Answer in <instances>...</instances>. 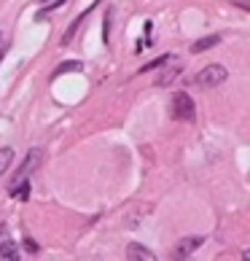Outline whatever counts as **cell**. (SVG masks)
<instances>
[{
	"mask_svg": "<svg viewBox=\"0 0 250 261\" xmlns=\"http://www.w3.org/2000/svg\"><path fill=\"white\" fill-rule=\"evenodd\" d=\"M202 243H205V237H183L172 250V258H188Z\"/></svg>",
	"mask_w": 250,
	"mask_h": 261,
	"instance_id": "4",
	"label": "cell"
},
{
	"mask_svg": "<svg viewBox=\"0 0 250 261\" xmlns=\"http://www.w3.org/2000/svg\"><path fill=\"white\" fill-rule=\"evenodd\" d=\"M226 67L224 65H207L205 70H199L197 73V84L199 86H218V84H224L226 81Z\"/></svg>",
	"mask_w": 250,
	"mask_h": 261,
	"instance_id": "2",
	"label": "cell"
},
{
	"mask_svg": "<svg viewBox=\"0 0 250 261\" xmlns=\"http://www.w3.org/2000/svg\"><path fill=\"white\" fill-rule=\"evenodd\" d=\"M220 43V35H207V38H199L197 43H191V54H202L207 49H213V46Z\"/></svg>",
	"mask_w": 250,
	"mask_h": 261,
	"instance_id": "6",
	"label": "cell"
},
{
	"mask_svg": "<svg viewBox=\"0 0 250 261\" xmlns=\"http://www.w3.org/2000/svg\"><path fill=\"white\" fill-rule=\"evenodd\" d=\"M19 258V248L14 240H3L0 243V261H16Z\"/></svg>",
	"mask_w": 250,
	"mask_h": 261,
	"instance_id": "7",
	"label": "cell"
},
{
	"mask_svg": "<svg viewBox=\"0 0 250 261\" xmlns=\"http://www.w3.org/2000/svg\"><path fill=\"white\" fill-rule=\"evenodd\" d=\"M3 54H6V43H3V41H0V57H3Z\"/></svg>",
	"mask_w": 250,
	"mask_h": 261,
	"instance_id": "14",
	"label": "cell"
},
{
	"mask_svg": "<svg viewBox=\"0 0 250 261\" xmlns=\"http://www.w3.org/2000/svg\"><path fill=\"white\" fill-rule=\"evenodd\" d=\"M170 60H175V57H172V54H164V57H159V60H153L151 65H146V67H143V73H148V70H153V67H161V65H167Z\"/></svg>",
	"mask_w": 250,
	"mask_h": 261,
	"instance_id": "11",
	"label": "cell"
},
{
	"mask_svg": "<svg viewBox=\"0 0 250 261\" xmlns=\"http://www.w3.org/2000/svg\"><path fill=\"white\" fill-rule=\"evenodd\" d=\"M11 162H14V148H0V175L8 170Z\"/></svg>",
	"mask_w": 250,
	"mask_h": 261,
	"instance_id": "9",
	"label": "cell"
},
{
	"mask_svg": "<svg viewBox=\"0 0 250 261\" xmlns=\"http://www.w3.org/2000/svg\"><path fill=\"white\" fill-rule=\"evenodd\" d=\"M127 258H129V261H153L156 256H153V250H151V248L132 243V245H127Z\"/></svg>",
	"mask_w": 250,
	"mask_h": 261,
	"instance_id": "5",
	"label": "cell"
},
{
	"mask_svg": "<svg viewBox=\"0 0 250 261\" xmlns=\"http://www.w3.org/2000/svg\"><path fill=\"white\" fill-rule=\"evenodd\" d=\"M0 41H3V33H0Z\"/></svg>",
	"mask_w": 250,
	"mask_h": 261,
	"instance_id": "15",
	"label": "cell"
},
{
	"mask_svg": "<svg viewBox=\"0 0 250 261\" xmlns=\"http://www.w3.org/2000/svg\"><path fill=\"white\" fill-rule=\"evenodd\" d=\"M41 162H43V148H30V153H27V159L22 162V167L16 170V175H14V180H11V186H14V183H19L22 178H27V175H30V172H33V170H35Z\"/></svg>",
	"mask_w": 250,
	"mask_h": 261,
	"instance_id": "3",
	"label": "cell"
},
{
	"mask_svg": "<svg viewBox=\"0 0 250 261\" xmlns=\"http://www.w3.org/2000/svg\"><path fill=\"white\" fill-rule=\"evenodd\" d=\"M194 116H197L194 100H191L186 92L172 94V119L175 121H194Z\"/></svg>",
	"mask_w": 250,
	"mask_h": 261,
	"instance_id": "1",
	"label": "cell"
},
{
	"mask_svg": "<svg viewBox=\"0 0 250 261\" xmlns=\"http://www.w3.org/2000/svg\"><path fill=\"white\" fill-rule=\"evenodd\" d=\"M178 73H180V67H178V65H172V67H170L167 73H161V75H159V81H156V86H167V84H172V79H175Z\"/></svg>",
	"mask_w": 250,
	"mask_h": 261,
	"instance_id": "10",
	"label": "cell"
},
{
	"mask_svg": "<svg viewBox=\"0 0 250 261\" xmlns=\"http://www.w3.org/2000/svg\"><path fill=\"white\" fill-rule=\"evenodd\" d=\"M70 70H81V62H67V65H62V67H57L54 75H62V73H70Z\"/></svg>",
	"mask_w": 250,
	"mask_h": 261,
	"instance_id": "12",
	"label": "cell"
},
{
	"mask_svg": "<svg viewBox=\"0 0 250 261\" xmlns=\"http://www.w3.org/2000/svg\"><path fill=\"white\" fill-rule=\"evenodd\" d=\"M86 14H89V11H86ZM86 14H84V16H86ZM84 16H78V19H75V22H73L70 27H67V33L62 35V46L73 43V38H75V33H78V27H81V22H84Z\"/></svg>",
	"mask_w": 250,
	"mask_h": 261,
	"instance_id": "8",
	"label": "cell"
},
{
	"mask_svg": "<svg viewBox=\"0 0 250 261\" xmlns=\"http://www.w3.org/2000/svg\"><path fill=\"white\" fill-rule=\"evenodd\" d=\"M24 248L30 250V253H38V243H33V240H24Z\"/></svg>",
	"mask_w": 250,
	"mask_h": 261,
	"instance_id": "13",
	"label": "cell"
}]
</instances>
